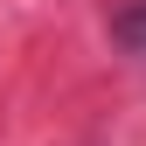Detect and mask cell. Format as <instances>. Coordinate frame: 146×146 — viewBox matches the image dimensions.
<instances>
[{
	"instance_id": "cell-1",
	"label": "cell",
	"mask_w": 146,
	"mask_h": 146,
	"mask_svg": "<svg viewBox=\"0 0 146 146\" xmlns=\"http://www.w3.org/2000/svg\"><path fill=\"white\" fill-rule=\"evenodd\" d=\"M111 35H118L125 49H132V56H146V0H139V7H125V14H118V21H111Z\"/></svg>"
}]
</instances>
